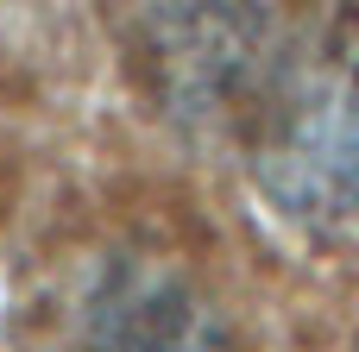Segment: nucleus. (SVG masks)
I'll use <instances>...</instances> for the list:
<instances>
[{
  "mask_svg": "<svg viewBox=\"0 0 359 352\" xmlns=\"http://www.w3.org/2000/svg\"><path fill=\"white\" fill-rule=\"evenodd\" d=\"M246 164L259 195L309 239L359 220V50H309L271 69L252 120Z\"/></svg>",
  "mask_w": 359,
  "mask_h": 352,
  "instance_id": "f257e3e1",
  "label": "nucleus"
},
{
  "mask_svg": "<svg viewBox=\"0 0 359 352\" xmlns=\"http://www.w3.org/2000/svg\"><path fill=\"white\" fill-rule=\"evenodd\" d=\"M151 101L183 126H246L278 57L259 0H151L133 38Z\"/></svg>",
  "mask_w": 359,
  "mask_h": 352,
  "instance_id": "f03ea898",
  "label": "nucleus"
},
{
  "mask_svg": "<svg viewBox=\"0 0 359 352\" xmlns=\"http://www.w3.org/2000/svg\"><path fill=\"white\" fill-rule=\"evenodd\" d=\"M88 352H240V346L183 290H139L120 309H107Z\"/></svg>",
  "mask_w": 359,
  "mask_h": 352,
  "instance_id": "7ed1b4c3",
  "label": "nucleus"
}]
</instances>
